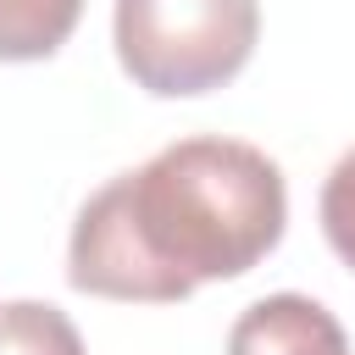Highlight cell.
Instances as JSON below:
<instances>
[{
	"instance_id": "1",
	"label": "cell",
	"mask_w": 355,
	"mask_h": 355,
	"mask_svg": "<svg viewBox=\"0 0 355 355\" xmlns=\"http://www.w3.org/2000/svg\"><path fill=\"white\" fill-rule=\"evenodd\" d=\"M288 227V189L244 139H178L94 189L72 222L67 283L128 305H178L261 266Z\"/></svg>"
},
{
	"instance_id": "2",
	"label": "cell",
	"mask_w": 355,
	"mask_h": 355,
	"mask_svg": "<svg viewBox=\"0 0 355 355\" xmlns=\"http://www.w3.org/2000/svg\"><path fill=\"white\" fill-rule=\"evenodd\" d=\"M261 39L255 0H116L111 44L155 100H194L244 72Z\"/></svg>"
},
{
	"instance_id": "3",
	"label": "cell",
	"mask_w": 355,
	"mask_h": 355,
	"mask_svg": "<svg viewBox=\"0 0 355 355\" xmlns=\"http://www.w3.org/2000/svg\"><path fill=\"white\" fill-rule=\"evenodd\" d=\"M227 355H349L338 316L305 294H266L227 327Z\"/></svg>"
},
{
	"instance_id": "4",
	"label": "cell",
	"mask_w": 355,
	"mask_h": 355,
	"mask_svg": "<svg viewBox=\"0 0 355 355\" xmlns=\"http://www.w3.org/2000/svg\"><path fill=\"white\" fill-rule=\"evenodd\" d=\"M83 17V0H0V61L55 55Z\"/></svg>"
},
{
	"instance_id": "5",
	"label": "cell",
	"mask_w": 355,
	"mask_h": 355,
	"mask_svg": "<svg viewBox=\"0 0 355 355\" xmlns=\"http://www.w3.org/2000/svg\"><path fill=\"white\" fill-rule=\"evenodd\" d=\"M0 355H89V349L61 305L6 300L0 305Z\"/></svg>"
},
{
	"instance_id": "6",
	"label": "cell",
	"mask_w": 355,
	"mask_h": 355,
	"mask_svg": "<svg viewBox=\"0 0 355 355\" xmlns=\"http://www.w3.org/2000/svg\"><path fill=\"white\" fill-rule=\"evenodd\" d=\"M322 233L333 255L355 272V150H344L322 183Z\"/></svg>"
}]
</instances>
